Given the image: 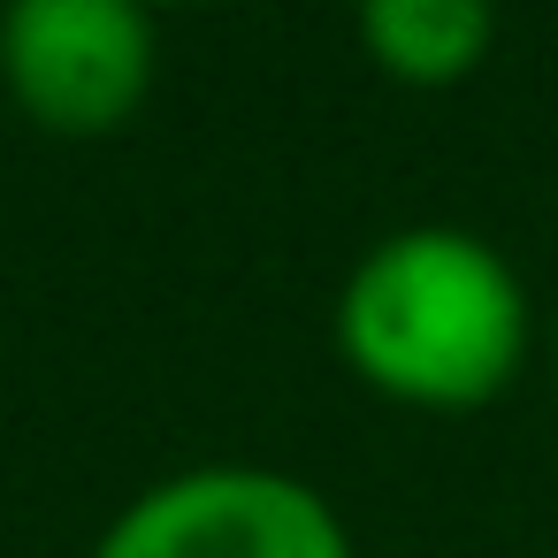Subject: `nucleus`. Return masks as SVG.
<instances>
[{
	"mask_svg": "<svg viewBox=\"0 0 558 558\" xmlns=\"http://www.w3.org/2000/svg\"><path fill=\"white\" fill-rule=\"evenodd\" d=\"M146 9H154V0H146ZM169 9H207V0H169Z\"/></svg>",
	"mask_w": 558,
	"mask_h": 558,
	"instance_id": "nucleus-5",
	"label": "nucleus"
},
{
	"mask_svg": "<svg viewBox=\"0 0 558 558\" xmlns=\"http://www.w3.org/2000/svg\"><path fill=\"white\" fill-rule=\"evenodd\" d=\"M0 77L39 131L108 138L154 93V9L146 0H9Z\"/></svg>",
	"mask_w": 558,
	"mask_h": 558,
	"instance_id": "nucleus-2",
	"label": "nucleus"
},
{
	"mask_svg": "<svg viewBox=\"0 0 558 558\" xmlns=\"http://www.w3.org/2000/svg\"><path fill=\"white\" fill-rule=\"evenodd\" d=\"M93 558H352L322 489L276 466H184L131 497Z\"/></svg>",
	"mask_w": 558,
	"mask_h": 558,
	"instance_id": "nucleus-3",
	"label": "nucleus"
},
{
	"mask_svg": "<svg viewBox=\"0 0 558 558\" xmlns=\"http://www.w3.org/2000/svg\"><path fill=\"white\" fill-rule=\"evenodd\" d=\"M360 47L398 85H459L497 47V0H360Z\"/></svg>",
	"mask_w": 558,
	"mask_h": 558,
	"instance_id": "nucleus-4",
	"label": "nucleus"
},
{
	"mask_svg": "<svg viewBox=\"0 0 558 558\" xmlns=\"http://www.w3.org/2000/svg\"><path fill=\"white\" fill-rule=\"evenodd\" d=\"M527 283L512 260L459 230V222H413L390 230L337 291V352L344 367L428 413H474L527 367Z\"/></svg>",
	"mask_w": 558,
	"mask_h": 558,
	"instance_id": "nucleus-1",
	"label": "nucleus"
}]
</instances>
